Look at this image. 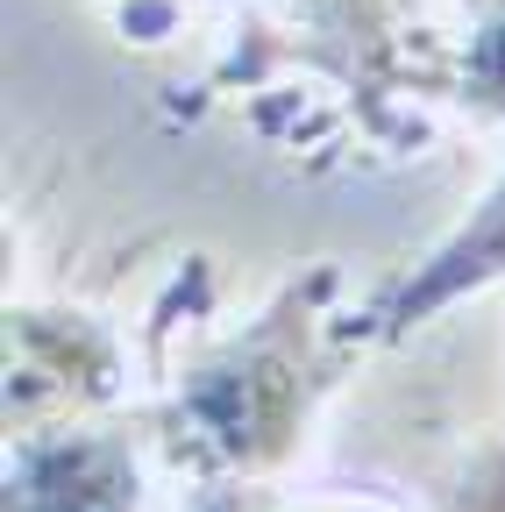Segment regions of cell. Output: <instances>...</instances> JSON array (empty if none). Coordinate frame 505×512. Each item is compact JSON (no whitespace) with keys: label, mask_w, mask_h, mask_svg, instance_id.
I'll list each match as a JSON object with an SVG mask.
<instances>
[{"label":"cell","mask_w":505,"mask_h":512,"mask_svg":"<svg viewBox=\"0 0 505 512\" xmlns=\"http://www.w3.org/2000/svg\"><path fill=\"white\" fill-rule=\"evenodd\" d=\"M491 278H505V185L484 200V214L427 264V278L406 285V292L385 306V328H406L413 313H427V306H441V299H456L463 285H491Z\"/></svg>","instance_id":"1"}]
</instances>
